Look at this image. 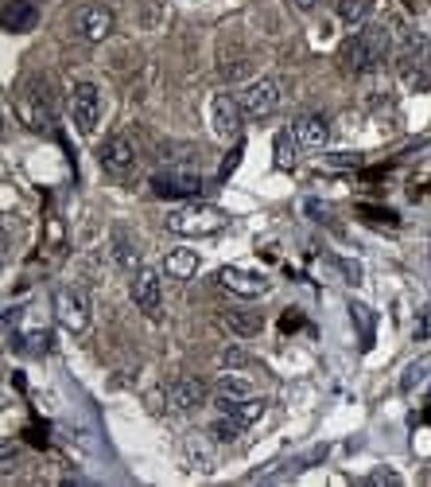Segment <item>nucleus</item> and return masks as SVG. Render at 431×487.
Masks as SVG:
<instances>
[{
  "label": "nucleus",
  "mask_w": 431,
  "mask_h": 487,
  "mask_svg": "<svg viewBox=\"0 0 431 487\" xmlns=\"http://www.w3.org/2000/svg\"><path fill=\"white\" fill-rule=\"evenodd\" d=\"M388 51H393V36H388V28L365 24L342 44V63L350 67L354 75H369V70H377L385 63Z\"/></svg>",
  "instance_id": "f257e3e1"
},
{
  "label": "nucleus",
  "mask_w": 431,
  "mask_h": 487,
  "mask_svg": "<svg viewBox=\"0 0 431 487\" xmlns=\"http://www.w3.org/2000/svg\"><path fill=\"white\" fill-rule=\"evenodd\" d=\"M225 222H230V215L218 207H210V203H183V207L168 211L163 227L179 238H210V235H218Z\"/></svg>",
  "instance_id": "f03ea898"
},
{
  "label": "nucleus",
  "mask_w": 431,
  "mask_h": 487,
  "mask_svg": "<svg viewBox=\"0 0 431 487\" xmlns=\"http://www.w3.org/2000/svg\"><path fill=\"white\" fill-rule=\"evenodd\" d=\"M16 114L24 121L27 133H39V137H55L59 129V117H55V101L39 83H24L16 94Z\"/></svg>",
  "instance_id": "7ed1b4c3"
},
{
  "label": "nucleus",
  "mask_w": 431,
  "mask_h": 487,
  "mask_svg": "<svg viewBox=\"0 0 431 487\" xmlns=\"http://www.w3.org/2000/svg\"><path fill=\"white\" fill-rule=\"evenodd\" d=\"M55 312H59V323H63L70 336H86L90 323H94V300H90V292L78 289V285L59 289Z\"/></svg>",
  "instance_id": "20e7f679"
},
{
  "label": "nucleus",
  "mask_w": 431,
  "mask_h": 487,
  "mask_svg": "<svg viewBox=\"0 0 431 487\" xmlns=\"http://www.w3.org/2000/svg\"><path fill=\"white\" fill-rule=\"evenodd\" d=\"M70 117H74V129L82 137H90L101 125V90H98V83H90V78L74 83V90H70Z\"/></svg>",
  "instance_id": "39448f33"
},
{
  "label": "nucleus",
  "mask_w": 431,
  "mask_h": 487,
  "mask_svg": "<svg viewBox=\"0 0 431 487\" xmlns=\"http://www.w3.org/2000/svg\"><path fill=\"white\" fill-rule=\"evenodd\" d=\"M207 121H210V133L225 140V145H233V140L241 137V101L233 98V94H214L210 98V106H207Z\"/></svg>",
  "instance_id": "423d86ee"
},
{
  "label": "nucleus",
  "mask_w": 431,
  "mask_h": 487,
  "mask_svg": "<svg viewBox=\"0 0 431 487\" xmlns=\"http://www.w3.org/2000/svg\"><path fill=\"white\" fill-rule=\"evenodd\" d=\"M280 98H284V90L276 78H256V83H249L241 90L238 101H241V114L249 121H264L280 109Z\"/></svg>",
  "instance_id": "0eeeda50"
},
{
  "label": "nucleus",
  "mask_w": 431,
  "mask_h": 487,
  "mask_svg": "<svg viewBox=\"0 0 431 487\" xmlns=\"http://www.w3.org/2000/svg\"><path fill=\"white\" fill-rule=\"evenodd\" d=\"M148 188L160 199H194V196H202V176L199 172H183V168H160L148 180Z\"/></svg>",
  "instance_id": "6e6552de"
},
{
  "label": "nucleus",
  "mask_w": 431,
  "mask_h": 487,
  "mask_svg": "<svg viewBox=\"0 0 431 487\" xmlns=\"http://www.w3.org/2000/svg\"><path fill=\"white\" fill-rule=\"evenodd\" d=\"M98 160H101V168H106L109 180H129L132 172H137V145H132L125 133H113L106 145H101Z\"/></svg>",
  "instance_id": "1a4fd4ad"
},
{
  "label": "nucleus",
  "mask_w": 431,
  "mask_h": 487,
  "mask_svg": "<svg viewBox=\"0 0 431 487\" xmlns=\"http://www.w3.org/2000/svg\"><path fill=\"white\" fill-rule=\"evenodd\" d=\"M218 285L225 292H233V297H241V300H256V297H264V292L272 289V281L264 277V273H256V269L222 266L218 269Z\"/></svg>",
  "instance_id": "9d476101"
},
{
  "label": "nucleus",
  "mask_w": 431,
  "mask_h": 487,
  "mask_svg": "<svg viewBox=\"0 0 431 487\" xmlns=\"http://www.w3.org/2000/svg\"><path fill=\"white\" fill-rule=\"evenodd\" d=\"M74 32L86 39V44H101V39L113 36V12L106 4H82L78 16H74Z\"/></svg>",
  "instance_id": "9b49d317"
},
{
  "label": "nucleus",
  "mask_w": 431,
  "mask_h": 487,
  "mask_svg": "<svg viewBox=\"0 0 431 487\" xmlns=\"http://www.w3.org/2000/svg\"><path fill=\"white\" fill-rule=\"evenodd\" d=\"M132 304H137L144 316H160L163 289H160V273L152 266H144L137 277H132Z\"/></svg>",
  "instance_id": "f8f14e48"
},
{
  "label": "nucleus",
  "mask_w": 431,
  "mask_h": 487,
  "mask_svg": "<svg viewBox=\"0 0 431 487\" xmlns=\"http://www.w3.org/2000/svg\"><path fill=\"white\" fill-rule=\"evenodd\" d=\"M292 133L303 152H323L331 145V125H326V117H319V114H300L292 121Z\"/></svg>",
  "instance_id": "ddd939ff"
},
{
  "label": "nucleus",
  "mask_w": 431,
  "mask_h": 487,
  "mask_svg": "<svg viewBox=\"0 0 431 487\" xmlns=\"http://www.w3.org/2000/svg\"><path fill=\"white\" fill-rule=\"evenodd\" d=\"M202 402H207V382L202 379H191V374H183L168 387V405L179 413H194L202 410Z\"/></svg>",
  "instance_id": "4468645a"
},
{
  "label": "nucleus",
  "mask_w": 431,
  "mask_h": 487,
  "mask_svg": "<svg viewBox=\"0 0 431 487\" xmlns=\"http://www.w3.org/2000/svg\"><path fill=\"white\" fill-rule=\"evenodd\" d=\"M109 253H113V266H117L121 273H129V277H137V273L144 269V261H140V250H137V242H132L125 230H117L109 242Z\"/></svg>",
  "instance_id": "2eb2a0df"
},
{
  "label": "nucleus",
  "mask_w": 431,
  "mask_h": 487,
  "mask_svg": "<svg viewBox=\"0 0 431 487\" xmlns=\"http://www.w3.org/2000/svg\"><path fill=\"white\" fill-rule=\"evenodd\" d=\"M222 323L238 339H256L264 331V316H261V312H253V308H230V312H222Z\"/></svg>",
  "instance_id": "dca6fc26"
},
{
  "label": "nucleus",
  "mask_w": 431,
  "mask_h": 487,
  "mask_svg": "<svg viewBox=\"0 0 431 487\" xmlns=\"http://www.w3.org/2000/svg\"><path fill=\"white\" fill-rule=\"evenodd\" d=\"M35 24H39V4L35 0H12V4L4 8V28L12 36H27Z\"/></svg>",
  "instance_id": "f3484780"
},
{
  "label": "nucleus",
  "mask_w": 431,
  "mask_h": 487,
  "mask_svg": "<svg viewBox=\"0 0 431 487\" xmlns=\"http://www.w3.org/2000/svg\"><path fill=\"white\" fill-rule=\"evenodd\" d=\"M214 390H218V398L222 402H241V398H253V382L245 379V371H222L218 379H214Z\"/></svg>",
  "instance_id": "a211bd4d"
},
{
  "label": "nucleus",
  "mask_w": 431,
  "mask_h": 487,
  "mask_svg": "<svg viewBox=\"0 0 431 487\" xmlns=\"http://www.w3.org/2000/svg\"><path fill=\"white\" fill-rule=\"evenodd\" d=\"M300 152H303V148H300V140H295L292 125L276 133V140H272V160H276V168H280V172H295V164H300Z\"/></svg>",
  "instance_id": "6ab92c4d"
},
{
  "label": "nucleus",
  "mask_w": 431,
  "mask_h": 487,
  "mask_svg": "<svg viewBox=\"0 0 431 487\" xmlns=\"http://www.w3.org/2000/svg\"><path fill=\"white\" fill-rule=\"evenodd\" d=\"M163 273L176 277V281H191L194 273H199V253H194L191 246H176L168 258H163Z\"/></svg>",
  "instance_id": "aec40b11"
},
{
  "label": "nucleus",
  "mask_w": 431,
  "mask_h": 487,
  "mask_svg": "<svg viewBox=\"0 0 431 487\" xmlns=\"http://www.w3.org/2000/svg\"><path fill=\"white\" fill-rule=\"evenodd\" d=\"M264 410H269V402L256 398V394H253V398H241V402H222V413H230V418L238 421L241 429H249V425L261 421Z\"/></svg>",
  "instance_id": "412c9836"
},
{
  "label": "nucleus",
  "mask_w": 431,
  "mask_h": 487,
  "mask_svg": "<svg viewBox=\"0 0 431 487\" xmlns=\"http://www.w3.org/2000/svg\"><path fill=\"white\" fill-rule=\"evenodd\" d=\"M334 12L346 28H365L369 16H373V0H338Z\"/></svg>",
  "instance_id": "4be33fe9"
},
{
  "label": "nucleus",
  "mask_w": 431,
  "mask_h": 487,
  "mask_svg": "<svg viewBox=\"0 0 431 487\" xmlns=\"http://www.w3.org/2000/svg\"><path fill=\"white\" fill-rule=\"evenodd\" d=\"M183 460H187L194 472H214V449L207 441H199V437L183 441Z\"/></svg>",
  "instance_id": "5701e85b"
},
{
  "label": "nucleus",
  "mask_w": 431,
  "mask_h": 487,
  "mask_svg": "<svg viewBox=\"0 0 431 487\" xmlns=\"http://www.w3.org/2000/svg\"><path fill=\"white\" fill-rule=\"evenodd\" d=\"M350 312H354V323H357V331H362V347H369V343H373V328H377V316H373V312H369L365 308V304H350Z\"/></svg>",
  "instance_id": "b1692460"
},
{
  "label": "nucleus",
  "mask_w": 431,
  "mask_h": 487,
  "mask_svg": "<svg viewBox=\"0 0 431 487\" xmlns=\"http://www.w3.org/2000/svg\"><path fill=\"white\" fill-rule=\"evenodd\" d=\"M241 433H245V429H241V425L230 418V413H222V418L210 425V437H214V441H238Z\"/></svg>",
  "instance_id": "393cba45"
},
{
  "label": "nucleus",
  "mask_w": 431,
  "mask_h": 487,
  "mask_svg": "<svg viewBox=\"0 0 431 487\" xmlns=\"http://www.w3.org/2000/svg\"><path fill=\"white\" fill-rule=\"evenodd\" d=\"M323 164L331 168V172H350V168L362 164V156H357V152H331V156H326Z\"/></svg>",
  "instance_id": "a878e982"
},
{
  "label": "nucleus",
  "mask_w": 431,
  "mask_h": 487,
  "mask_svg": "<svg viewBox=\"0 0 431 487\" xmlns=\"http://www.w3.org/2000/svg\"><path fill=\"white\" fill-rule=\"evenodd\" d=\"M431 371V359H419V363H412V367L404 371V379H400V390H412L419 379H424V374Z\"/></svg>",
  "instance_id": "bb28decb"
},
{
  "label": "nucleus",
  "mask_w": 431,
  "mask_h": 487,
  "mask_svg": "<svg viewBox=\"0 0 431 487\" xmlns=\"http://www.w3.org/2000/svg\"><path fill=\"white\" fill-rule=\"evenodd\" d=\"M369 483H381V487H404V480H400V475L393 472V468H373L365 475Z\"/></svg>",
  "instance_id": "cd10ccee"
},
{
  "label": "nucleus",
  "mask_w": 431,
  "mask_h": 487,
  "mask_svg": "<svg viewBox=\"0 0 431 487\" xmlns=\"http://www.w3.org/2000/svg\"><path fill=\"white\" fill-rule=\"evenodd\" d=\"M245 363H249V355H241L238 347L225 351V367H245Z\"/></svg>",
  "instance_id": "c85d7f7f"
},
{
  "label": "nucleus",
  "mask_w": 431,
  "mask_h": 487,
  "mask_svg": "<svg viewBox=\"0 0 431 487\" xmlns=\"http://www.w3.org/2000/svg\"><path fill=\"white\" fill-rule=\"evenodd\" d=\"M163 394H168V390H152V394H148V410H152V413H160V410H163V402H168Z\"/></svg>",
  "instance_id": "c756f323"
}]
</instances>
